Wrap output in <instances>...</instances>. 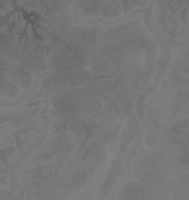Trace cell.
<instances>
[{"label": "cell", "instance_id": "obj_1", "mask_svg": "<svg viewBox=\"0 0 189 200\" xmlns=\"http://www.w3.org/2000/svg\"><path fill=\"white\" fill-rule=\"evenodd\" d=\"M6 32H8V27L3 26V27H2V33H6Z\"/></svg>", "mask_w": 189, "mask_h": 200}]
</instances>
